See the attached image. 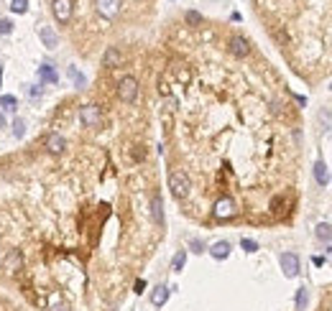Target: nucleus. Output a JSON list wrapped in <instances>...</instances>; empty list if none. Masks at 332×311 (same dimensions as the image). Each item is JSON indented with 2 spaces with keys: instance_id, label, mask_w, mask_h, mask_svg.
Instances as JSON below:
<instances>
[{
  "instance_id": "dca6fc26",
  "label": "nucleus",
  "mask_w": 332,
  "mask_h": 311,
  "mask_svg": "<svg viewBox=\"0 0 332 311\" xmlns=\"http://www.w3.org/2000/svg\"><path fill=\"white\" fill-rule=\"evenodd\" d=\"M169 301V288L166 286H156L153 291H151V304L153 306H164Z\"/></svg>"
},
{
  "instance_id": "0eeeda50",
  "label": "nucleus",
  "mask_w": 332,
  "mask_h": 311,
  "mask_svg": "<svg viewBox=\"0 0 332 311\" xmlns=\"http://www.w3.org/2000/svg\"><path fill=\"white\" fill-rule=\"evenodd\" d=\"M44 148H46V153L62 156L66 151V138L62 135V133L51 130V133H46V135H44Z\"/></svg>"
},
{
  "instance_id": "5701e85b",
  "label": "nucleus",
  "mask_w": 332,
  "mask_h": 311,
  "mask_svg": "<svg viewBox=\"0 0 332 311\" xmlns=\"http://www.w3.org/2000/svg\"><path fill=\"white\" fill-rule=\"evenodd\" d=\"M23 133H26V123H23L21 118H15V120H13V135H15V138H23Z\"/></svg>"
},
{
  "instance_id": "f03ea898",
  "label": "nucleus",
  "mask_w": 332,
  "mask_h": 311,
  "mask_svg": "<svg viewBox=\"0 0 332 311\" xmlns=\"http://www.w3.org/2000/svg\"><path fill=\"white\" fill-rule=\"evenodd\" d=\"M238 215V204H235V199L233 197H220L215 204H212V217L215 220H233Z\"/></svg>"
},
{
  "instance_id": "bb28decb",
  "label": "nucleus",
  "mask_w": 332,
  "mask_h": 311,
  "mask_svg": "<svg viewBox=\"0 0 332 311\" xmlns=\"http://www.w3.org/2000/svg\"><path fill=\"white\" fill-rule=\"evenodd\" d=\"M189 247H192L195 252H204V242H202V240H192V242H189Z\"/></svg>"
},
{
  "instance_id": "2eb2a0df",
  "label": "nucleus",
  "mask_w": 332,
  "mask_h": 311,
  "mask_svg": "<svg viewBox=\"0 0 332 311\" xmlns=\"http://www.w3.org/2000/svg\"><path fill=\"white\" fill-rule=\"evenodd\" d=\"M209 255H212L215 260H225V258L230 255V242H228V240H220V242H215V245L209 247Z\"/></svg>"
},
{
  "instance_id": "ddd939ff",
  "label": "nucleus",
  "mask_w": 332,
  "mask_h": 311,
  "mask_svg": "<svg viewBox=\"0 0 332 311\" xmlns=\"http://www.w3.org/2000/svg\"><path fill=\"white\" fill-rule=\"evenodd\" d=\"M314 181H317L320 186H327V184H330V168H327L325 161H317V163H314Z\"/></svg>"
},
{
  "instance_id": "2f4dec72",
  "label": "nucleus",
  "mask_w": 332,
  "mask_h": 311,
  "mask_svg": "<svg viewBox=\"0 0 332 311\" xmlns=\"http://www.w3.org/2000/svg\"><path fill=\"white\" fill-rule=\"evenodd\" d=\"M330 89H332V84H330Z\"/></svg>"
},
{
  "instance_id": "4468645a",
  "label": "nucleus",
  "mask_w": 332,
  "mask_h": 311,
  "mask_svg": "<svg viewBox=\"0 0 332 311\" xmlns=\"http://www.w3.org/2000/svg\"><path fill=\"white\" fill-rule=\"evenodd\" d=\"M151 217L156 225H164V202L159 194H153V199H151Z\"/></svg>"
},
{
  "instance_id": "412c9836",
  "label": "nucleus",
  "mask_w": 332,
  "mask_h": 311,
  "mask_svg": "<svg viewBox=\"0 0 332 311\" xmlns=\"http://www.w3.org/2000/svg\"><path fill=\"white\" fill-rule=\"evenodd\" d=\"M307 301H309V294H307V288H299V291H296V311H304Z\"/></svg>"
},
{
  "instance_id": "9d476101",
  "label": "nucleus",
  "mask_w": 332,
  "mask_h": 311,
  "mask_svg": "<svg viewBox=\"0 0 332 311\" xmlns=\"http://www.w3.org/2000/svg\"><path fill=\"white\" fill-rule=\"evenodd\" d=\"M230 54H233V56H238V59H246V56L251 54V44H248V38H243V36H233V38H230Z\"/></svg>"
},
{
  "instance_id": "aec40b11",
  "label": "nucleus",
  "mask_w": 332,
  "mask_h": 311,
  "mask_svg": "<svg viewBox=\"0 0 332 311\" xmlns=\"http://www.w3.org/2000/svg\"><path fill=\"white\" fill-rule=\"evenodd\" d=\"M0 107H3V110H8V112H15L18 100H15L13 94H3V97H0Z\"/></svg>"
},
{
  "instance_id": "7ed1b4c3",
  "label": "nucleus",
  "mask_w": 332,
  "mask_h": 311,
  "mask_svg": "<svg viewBox=\"0 0 332 311\" xmlns=\"http://www.w3.org/2000/svg\"><path fill=\"white\" fill-rule=\"evenodd\" d=\"M118 97H120V102H126V105H133L135 100H138V79L135 77H123L118 82Z\"/></svg>"
},
{
  "instance_id": "6e6552de",
  "label": "nucleus",
  "mask_w": 332,
  "mask_h": 311,
  "mask_svg": "<svg viewBox=\"0 0 332 311\" xmlns=\"http://www.w3.org/2000/svg\"><path fill=\"white\" fill-rule=\"evenodd\" d=\"M72 10H74L72 0H51V13H54V18H57L62 26L72 21Z\"/></svg>"
},
{
  "instance_id": "f8f14e48",
  "label": "nucleus",
  "mask_w": 332,
  "mask_h": 311,
  "mask_svg": "<svg viewBox=\"0 0 332 311\" xmlns=\"http://www.w3.org/2000/svg\"><path fill=\"white\" fill-rule=\"evenodd\" d=\"M39 79H41L44 84H57V82H59V74H57L54 64H41V67H39Z\"/></svg>"
},
{
  "instance_id": "c756f323",
  "label": "nucleus",
  "mask_w": 332,
  "mask_h": 311,
  "mask_svg": "<svg viewBox=\"0 0 332 311\" xmlns=\"http://www.w3.org/2000/svg\"><path fill=\"white\" fill-rule=\"evenodd\" d=\"M0 128H5V118L3 115H0Z\"/></svg>"
},
{
  "instance_id": "9b49d317",
  "label": "nucleus",
  "mask_w": 332,
  "mask_h": 311,
  "mask_svg": "<svg viewBox=\"0 0 332 311\" xmlns=\"http://www.w3.org/2000/svg\"><path fill=\"white\" fill-rule=\"evenodd\" d=\"M39 36H41V44H44L46 49H57V46H59V36H57L49 26H41V28H39Z\"/></svg>"
},
{
  "instance_id": "393cba45",
  "label": "nucleus",
  "mask_w": 332,
  "mask_h": 311,
  "mask_svg": "<svg viewBox=\"0 0 332 311\" xmlns=\"http://www.w3.org/2000/svg\"><path fill=\"white\" fill-rule=\"evenodd\" d=\"M184 21H187L189 26H199V23H202V15H199L197 10H187V15H184Z\"/></svg>"
},
{
  "instance_id": "4be33fe9",
  "label": "nucleus",
  "mask_w": 332,
  "mask_h": 311,
  "mask_svg": "<svg viewBox=\"0 0 332 311\" xmlns=\"http://www.w3.org/2000/svg\"><path fill=\"white\" fill-rule=\"evenodd\" d=\"M10 10L18 13V15L26 13V10H28V0H10Z\"/></svg>"
},
{
  "instance_id": "f3484780",
  "label": "nucleus",
  "mask_w": 332,
  "mask_h": 311,
  "mask_svg": "<svg viewBox=\"0 0 332 311\" xmlns=\"http://www.w3.org/2000/svg\"><path fill=\"white\" fill-rule=\"evenodd\" d=\"M187 265V250H177V255L171 258V270L174 273H182Z\"/></svg>"
},
{
  "instance_id": "f257e3e1",
  "label": "nucleus",
  "mask_w": 332,
  "mask_h": 311,
  "mask_svg": "<svg viewBox=\"0 0 332 311\" xmlns=\"http://www.w3.org/2000/svg\"><path fill=\"white\" fill-rule=\"evenodd\" d=\"M169 189H171V194H174L177 199H187L189 191H192V179H189V173L182 171V168H174V171L169 173Z\"/></svg>"
},
{
  "instance_id": "20e7f679",
  "label": "nucleus",
  "mask_w": 332,
  "mask_h": 311,
  "mask_svg": "<svg viewBox=\"0 0 332 311\" xmlns=\"http://www.w3.org/2000/svg\"><path fill=\"white\" fill-rule=\"evenodd\" d=\"M79 123L84 128H100L102 125V110L97 105H82L79 107Z\"/></svg>"
},
{
  "instance_id": "cd10ccee",
  "label": "nucleus",
  "mask_w": 332,
  "mask_h": 311,
  "mask_svg": "<svg viewBox=\"0 0 332 311\" xmlns=\"http://www.w3.org/2000/svg\"><path fill=\"white\" fill-rule=\"evenodd\" d=\"M39 94H41V87H39V84L28 87V97H39Z\"/></svg>"
},
{
  "instance_id": "a878e982",
  "label": "nucleus",
  "mask_w": 332,
  "mask_h": 311,
  "mask_svg": "<svg viewBox=\"0 0 332 311\" xmlns=\"http://www.w3.org/2000/svg\"><path fill=\"white\" fill-rule=\"evenodd\" d=\"M10 31H13V21L0 18V36H5V33H10Z\"/></svg>"
},
{
  "instance_id": "a211bd4d",
  "label": "nucleus",
  "mask_w": 332,
  "mask_h": 311,
  "mask_svg": "<svg viewBox=\"0 0 332 311\" xmlns=\"http://www.w3.org/2000/svg\"><path fill=\"white\" fill-rule=\"evenodd\" d=\"M66 74H69V79L74 82V87H77V89H84V87H87V77H84L77 67H69V72H66Z\"/></svg>"
},
{
  "instance_id": "6ab92c4d",
  "label": "nucleus",
  "mask_w": 332,
  "mask_h": 311,
  "mask_svg": "<svg viewBox=\"0 0 332 311\" xmlns=\"http://www.w3.org/2000/svg\"><path fill=\"white\" fill-rule=\"evenodd\" d=\"M314 235H317V240H322V242H332V225L330 222H320Z\"/></svg>"
},
{
  "instance_id": "39448f33",
  "label": "nucleus",
  "mask_w": 332,
  "mask_h": 311,
  "mask_svg": "<svg viewBox=\"0 0 332 311\" xmlns=\"http://www.w3.org/2000/svg\"><path fill=\"white\" fill-rule=\"evenodd\" d=\"M278 263H281V270L286 278H296L299 270H302V263H299V255L296 252H281L278 255Z\"/></svg>"
},
{
  "instance_id": "7c9ffc66",
  "label": "nucleus",
  "mask_w": 332,
  "mask_h": 311,
  "mask_svg": "<svg viewBox=\"0 0 332 311\" xmlns=\"http://www.w3.org/2000/svg\"><path fill=\"white\" fill-rule=\"evenodd\" d=\"M0 77H3V67H0Z\"/></svg>"
},
{
  "instance_id": "1a4fd4ad",
  "label": "nucleus",
  "mask_w": 332,
  "mask_h": 311,
  "mask_svg": "<svg viewBox=\"0 0 332 311\" xmlns=\"http://www.w3.org/2000/svg\"><path fill=\"white\" fill-rule=\"evenodd\" d=\"M123 64V51L118 46H108L105 54H102V67L105 69H118Z\"/></svg>"
},
{
  "instance_id": "423d86ee",
  "label": "nucleus",
  "mask_w": 332,
  "mask_h": 311,
  "mask_svg": "<svg viewBox=\"0 0 332 311\" xmlns=\"http://www.w3.org/2000/svg\"><path fill=\"white\" fill-rule=\"evenodd\" d=\"M120 8H123V0H95V10H97V15L105 18V21L118 18Z\"/></svg>"
},
{
  "instance_id": "b1692460",
  "label": "nucleus",
  "mask_w": 332,
  "mask_h": 311,
  "mask_svg": "<svg viewBox=\"0 0 332 311\" xmlns=\"http://www.w3.org/2000/svg\"><path fill=\"white\" fill-rule=\"evenodd\" d=\"M240 247H243L246 252H256V250H258V242L251 240V237H243V240H240Z\"/></svg>"
},
{
  "instance_id": "c85d7f7f",
  "label": "nucleus",
  "mask_w": 332,
  "mask_h": 311,
  "mask_svg": "<svg viewBox=\"0 0 332 311\" xmlns=\"http://www.w3.org/2000/svg\"><path fill=\"white\" fill-rule=\"evenodd\" d=\"M133 288H135V294H141V291H143V288H146V281H143V278H138V281H135V286H133Z\"/></svg>"
}]
</instances>
